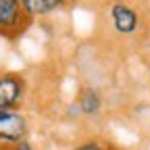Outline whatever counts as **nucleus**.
Returning a JSON list of instances; mask_svg holds the SVG:
<instances>
[{"mask_svg": "<svg viewBox=\"0 0 150 150\" xmlns=\"http://www.w3.org/2000/svg\"><path fill=\"white\" fill-rule=\"evenodd\" d=\"M73 150H108L100 140H86V142H81V144H77Z\"/></svg>", "mask_w": 150, "mask_h": 150, "instance_id": "0eeeda50", "label": "nucleus"}, {"mask_svg": "<svg viewBox=\"0 0 150 150\" xmlns=\"http://www.w3.org/2000/svg\"><path fill=\"white\" fill-rule=\"evenodd\" d=\"M27 134V121L15 110H8L4 119H0V144L2 146H15L21 142Z\"/></svg>", "mask_w": 150, "mask_h": 150, "instance_id": "7ed1b4c3", "label": "nucleus"}, {"mask_svg": "<svg viewBox=\"0 0 150 150\" xmlns=\"http://www.w3.org/2000/svg\"><path fill=\"white\" fill-rule=\"evenodd\" d=\"M27 21L29 17L21 6V0H0V35H19L27 27Z\"/></svg>", "mask_w": 150, "mask_h": 150, "instance_id": "f257e3e1", "label": "nucleus"}, {"mask_svg": "<svg viewBox=\"0 0 150 150\" xmlns=\"http://www.w3.org/2000/svg\"><path fill=\"white\" fill-rule=\"evenodd\" d=\"M11 150H35L27 140H21V142H17L15 146H11Z\"/></svg>", "mask_w": 150, "mask_h": 150, "instance_id": "6e6552de", "label": "nucleus"}, {"mask_svg": "<svg viewBox=\"0 0 150 150\" xmlns=\"http://www.w3.org/2000/svg\"><path fill=\"white\" fill-rule=\"evenodd\" d=\"M77 102H79V112H83V115H96V112H100V106H102L100 94L94 88H83L79 92Z\"/></svg>", "mask_w": 150, "mask_h": 150, "instance_id": "423d86ee", "label": "nucleus"}, {"mask_svg": "<svg viewBox=\"0 0 150 150\" xmlns=\"http://www.w3.org/2000/svg\"><path fill=\"white\" fill-rule=\"evenodd\" d=\"M110 19L119 33H134L138 29V13L123 2L110 6Z\"/></svg>", "mask_w": 150, "mask_h": 150, "instance_id": "20e7f679", "label": "nucleus"}, {"mask_svg": "<svg viewBox=\"0 0 150 150\" xmlns=\"http://www.w3.org/2000/svg\"><path fill=\"white\" fill-rule=\"evenodd\" d=\"M61 4H65V0H21V6H23V11L29 19L48 15L54 8H59Z\"/></svg>", "mask_w": 150, "mask_h": 150, "instance_id": "39448f33", "label": "nucleus"}, {"mask_svg": "<svg viewBox=\"0 0 150 150\" xmlns=\"http://www.w3.org/2000/svg\"><path fill=\"white\" fill-rule=\"evenodd\" d=\"M25 81L15 73L0 75V110H11L15 108L23 98Z\"/></svg>", "mask_w": 150, "mask_h": 150, "instance_id": "f03ea898", "label": "nucleus"}]
</instances>
